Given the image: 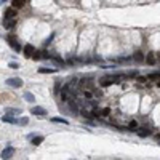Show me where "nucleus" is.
Returning <instances> with one entry per match:
<instances>
[{
  "label": "nucleus",
  "mask_w": 160,
  "mask_h": 160,
  "mask_svg": "<svg viewBox=\"0 0 160 160\" xmlns=\"http://www.w3.org/2000/svg\"><path fill=\"white\" fill-rule=\"evenodd\" d=\"M155 56H157V61H160V51H159V53H155Z\"/></svg>",
  "instance_id": "c85d7f7f"
},
{
  "label": "nucleus",
  "mask_w": 160,
  "mask_h": 160,
  "mask_svg": "<svg viewBox=\"0 0 160 160\" xmlns=\"http://www.w3.org/2000/svg\"><path fill=\"white\" fill-rule=\"evenodd\" d=\"M42 55H43V53H42V51H35V53H34V55H32V59H35V61L42 59V58H43V56H42Z\"/></svg>",
  "instance_id": "5701e85b"
},
{
  "label": "nucleus",
  "mask_w": 160,
  "mask_h": 160,
  "mask_svg": "<svg viewBox=\"0 0 160 160\" xmlns=\"http://www.w3.org/2000/svg\"><path fill=\"white\" fill-rule=\"evenodd\" d=\"M69 106H71V111L74 112V114H77L79 112V104L74 103V101H69Z\"/></svg>",
  "instance_id": "a211bd4d"
},
{
  "label": "nucleus",
  "mask_w": 160,
  "mask_h": 160,
  "mask_svg": "<svg viewBox=\"0 0 160 160\" xmlns=\"http://www.w3.org/2000/svg\"><path fill=\"white\" fill-rule=\"evenodd\" d=\"M93 93L96 98H103V90H93Z\"/></svg>",
  "instance_id": "a878e982"
},
{
  "label": "nucleus",
  "mask_w": 160,
  "mask_h": 160,
  "mask_svg": "<svg viewBox=\"0 0 160 160\" xmlns=\"http://www.w3.org/2000/svg\"><path fill=\"white\" fill-rule=\"evenodd\" d=\"M27 123H29V119H27V117H23V119L18 120V125H23V127H24V125H27Z\"/></svg>",
  "instance_id": "393cba45"
},
{
  "label": "nucleus",
  "mask_w": 160,
  "mask_h": 160,
  "mask_svg": "<svg viewBox=\"0 0 160 160\" xmlns=\"http://www.w3.org/2000/svg\"><path fill=\"white\" fill-rule=\"evenodd\" d=\"M136 80H138L139 83H146V82H147L149 79H147V77H141V75H139V77H138V79H136Z\"/></svg>",
  "instance_id": "bb28decb"
},
{
  "label": "nucleus",
  "mask_w": 160,
  "mask_h": 160,
  "mask_svg": "<svg viewBox=\"0 0 160 160\" xmlns=\"http://www.w3.org/2000/svg\"><path fill=\"white\" fill-rule=\"evenodd\" d=\"M3 26L8 29V31H13L15 26H16V18H11V19H7V18H5V19H3Z\"/></svg>",
  "instance_id": "0eeeda50"
},
{
  "label": "nucleus",
  "mask_w": 160,
  "mask_h": 160,
  "mask_svg": "<svg viewBox=\"0 0 160 160\" xmlns=\"http://www.w3.org/2000/svg\"><path fill=\"white\" fill-rule=\"evenodd\" d=\"M128 128H130V130H136V128H138V120H130V122H128Z\"/></svg>",
  "instance_id": "aec40b11"
},
{
  "label": "nucleus",
  "mask_w": 160,
  "mask_h": 160,
  "mask_svg": "<svg viewBox=\"0 0 160 160\" xmlns=\"http://www.w3.org/2000/svg\"><path fill=\"white\" fill-rule=\"evenodd\" d=\"M40 74H51V72H56V69H47V67H40L39 69Z\"/></svg>",
  "instance_id": "4be33fe9"
},
{
  "label": "nucleus",
  "mask_w": 160,
  "mask_h": 160,
  "mask_svg": "<svg viewBox=\"0 0 160 160\" xmlns=\"http://www.w3.org/2000/svg\"><path fill=\"white\" fill-rule=\"evenodd\" d=\"M151 133L152 131L149 130V128H136V135L141 136V138H146V136H149Z\"/></svg>",
  "instance_id": "1a4fd4ad"
},
{
  "label": "nucleus",
  "mask_w": 160,
  "mask_h": 160,
  "mask_svg": "<svg viewBox=\"0 0 160 160\" xmlns=\"http://www.w3.org/2000/svg\"><path fill=\"white\" fill-rule=\"evenodd\" d=\"M51 122H55V123H59V122H61V123H64V125H67V123H69L66 119H59V117H53Z\"/></svg>",
  "instance_id": "6ab92c4d"
},
{
  "label": "nucleus",
  "mask_w": 160,
  "mask_h": 160,
  "mask_svg": "<svg viewBox=\"0 0 160 160\" xmlns=\"http://www.w3.org/2000/svg\"><path fill=\"white\" fill-rule=\"evenodd\" d=\"M83 96H85V99H93V96H95V93H93V90H88V88H85L83 90Z\"/></svg>",
  "instance_id": "4468645a"
},
{
  "label": "nucleus",
  "mask_w": 160,
  "mask_h": 160,
  "mask_svg": "<svg viewBox=\"0 0 160 160\" xmlns=\"http://www.w3.org/2000/svg\"><path fill=\"white\" fill-rule=\"evenodd\" d=\"M101 115H103V117H109V115H111V109H109V107H104L103 111H101Z\"/></svg>",
  "instance_id": "b1692460"
},
{
  "label": "nucleus",
  "mask_w": 160,
  "mask_h": 160,
  "mask_svg": "<svg viewBox=\"0 0 160 160\" xmlns=\"http://www.w3.org/2000/svg\"><path fill=\"white\" fill-rule=\"evenodd\" d=\"M13 154H15V149L11 147V146H7V147L2 151V154H0V157L3 160H8V159H11L13 157Z\"/></svg>",
  "instance_id": "20e7f679"
},
{
  "label": "nucleus",
  "mask_w": 160,
  "mask_h": 160,
  "mask_svg": "<svg viewBox=\"0 0 160 160\" xmlns=\"http://www.w3.org/2000/svg\"><path fill=\"white\" fill-rule=\"evenodd\" d=\"M8 67H10V69H18L19 66H18V63H10V64H8Z\"/></svg>",
  "instance_id": "cd10ccee"
},
{
  "label": "nucleus",
  "mask_w": 160,
  "mask_h": 160,
  "mask_svg": "<svg viewBox=\"0 0 160 160\" xmlns=\"http://www.w3.org/2000/svg\"><path fill=\"white\" fill-rule=\"evenodd\" d=\"M7 85L11 88H19V87H23V80L18 79V77H11V79L7 80Z\"/></svg>",
  "instance_id": "7ed1b4c3"
},
{
  "label": "nucleus",
  "mask_w": 160,
  "mask_h": 160,
  "mask_svg": "<svg viewBox=\"0 0 160 160\" xmlns=\"http://www.w3.org/2000/svg\"><path fill=\"white\" fill-rule=\"evenodd\" d=\"M23 96H24V99L27 101V103H34V101H35V98H34V95H32V93H29V91H26Z\"/></svg>",
  "instance_id": "f3484780"
},
{
  "label": "nucleus",
  "mask_w": 160,
  "mask_h": 160,
  "mask_svg": "<svg viewBox=\"0 0 160 160\" xmlns=\"http://www.w3.org/2000/svg\"><path fill=\"white\" fill-rule=\"evenodd\" d=\"M7 114H11V115H19V114H21V109H16V107H7Z\"/></svg>",
  "instance_id": "dca6fc26"
},
{
  "label": "nucleus",
  "mask_w": 160,
  "mask_h": 160,
  "mask_svg": "<svg viewBox=\"0 0 160 160\" xmlns=\"http://www.w3.org/2000/svg\"><path fill=\"white\" fill-rule=\"evenodd\" d=\"M147 79H149V80H160V72H154V74H149Z\"/></svg>",
  "instance_id": "412c9836"
},
{
  "label": "nucleus",
  "mask_w": 160,
  "mask_h": 160,
  "mask_svg": "<svg viewBox=\"0 0 160 160\" xmlns=\"http://www.w3.org/2000/svg\"><path fill=\"white\" fill-rule=\"evenodd\" d=\"M7 42H8V45H10V47L13 48V50H15V51H23V47H21L19 43H18V40H16V37L15 35H10V34H8V37H7Z\"/></svg>",
  "instance_id": "f257e3e1"
},
{
  "label": "nucleus",
  "mask_w": 160,
  "mask_h": 160,
  "mask_svg": "<svg viewBox=\"0 0 160 160\" xmlns=\"http://www.w3.org/2000/svg\"><path fill=\"white\" fill-rule=\"evenodd\" d=\"M119 79H122V75L104 77V79H101V80H99V83L103 85V87H109V85H112V83H117V82H119Z\"/></svg>",
  "instance_id": "f03ea898"
},
{
  "label": "nucleus",
  "mask_w": 160,
  "mask_h": 160,
  "mask_svg": "<svg viewBox=\"0 0 160 160\" xmlns=\"http://www.w3.org/2000/svg\"><path fill=\"white\" fill-rule=\"evenodd\" d=\"M133 59L138 61V63H143V61H146V58H144V55H143L141 51H136L135 56H133Z\"/></svg>",
  "instance_id": "2eb2a0df"
},
{
  "label": "nucleus",
  "mask_w": 160,
  "mask_h": 160,
  "mask_svg": "<svg viewBox=\"0 0 160 160\" xmlns=\"http://www.w3.org/2000/svg\"><path fill=\"white\" fill-rule=\"evenodd\" d=\"M157 87H159V88H160V80H159V82H157Z\"/></svg>",
  "instance_id": "7c9ffc66"
},
{
  "label": "nucleus",
  "mask_w": 160,
  "mask_h": 160,
  "mask_svg": "<svg viewBox=\"0 0 160 160\" xmlns=\"http://www.w3.org/2000/svg\"><path fill=\"white\" fill-rule=\"evenodd\" d=\"M31 114H34V115H47V111H45L43 107H40V106H34V107L31 109Z\"/></svg>",
  "instance_id": "423d86ee"
},
{
  "label": "nucleus",
  "mask_w": 160,
  "mask_h": 160,
  "mask_svg": "<svg viewBox=\"0 0 160 160\" xmlns=\"http://www.w3.org/2000/svg\"><path fill=\"white\" fill-rule=\"evenodd\" d=\"M5 2H8V0H0V5H2V3H5Z\"/></svg>",
  "instance_id": "c756f323"
},
{
  "label": "nucleus",
  "mask_w": 160,
  "mask_h": 160,
  "mask_svg": "<svg viewBox=\"0 0 160 160\" xmlns=\"http://www.w3.org/2000/svg\"><path fill=\"white\" fill-rule=\"evenodd\" d=\"M43 139H45L43 136H35V135L31 138V141H32V144H34V146H39L40 143H43Z\"/></svg>",
  "instance_id": "ddd939ff"
},
{
  "label": "nucleus",
  "mask_w": 160,
  "mask_h": 160,
  "mask_svg": "<svg viewBox=\"0 0 160 160\" xmlns=\"http://www.w3.org/2000/svg\"><path fill=\"white\" fill-rule=\"evenodd\" d=\"M23 53H24V56H27V58H32V55L35 53V48L32 47L31 43H27L26 47L23 48Z\"/></svg>",
  "instance_id": "39448f33"
},
{
  "label": "nucleus",
  "mask_w": 160,
  "mask_h": 160,
  "mask_svg": "<svg viewBox=\"0 0 160 160\" xmlns=\"http://www.w3.org/2000/svg\"><path fill=\"white\" fill-rule=\"evenodd\" d=\"M2 120H3L5 123H18V119H15L11 114H5V115L2 117Z\"/></svg>",
  "instance_id": "9d476101"
},
{
  "label": "nucleus",
  "mask_w": 160,
  "mask_h": 160,
  "mask_svg": "<svg viewBox=\"0 0 160 160\" xmlns=\"http://www.w3.org/2000/svg\"><path fill=\"white\" fill-rule=\"evenodd\" d=\"M26 2L27 0H11V7L16 8V10H19V8H23L26 5Z\"/></svg>",
  "instance_id": "f8f14e48"
},
{
  "label": "nucleus",
  "mask_w": 160,
  "mask_h": 160,
  "mask_svg": "<svg viewBox=\"0 0 160 160\" xmlns=\"http://www.w3.org/2000/svg\"><path fill=\"white\" fill-rule=\"evenodd\" d=\"M146 63L147 64H151V66H154V64H157V56H155V53H147L146 55Z\"/></svg>",
  "instance_id": "6e6552de"
},
{
  "label": "nucleus",
  "mask_w": 160,
  "mask_h": 160,
  "mask_svg": "<svg viewBox=\"0 0 160 160\" xmlns=\"http://www.w3.org/2000/svg\"><path fill=\"white\" fill-rule=\"evenodd\" d=\"M5 18L7 19H11V18H16V8H7L5 10Z\"/></svg>",
  "instance_id": "9b49d317"
}]
</instances>
